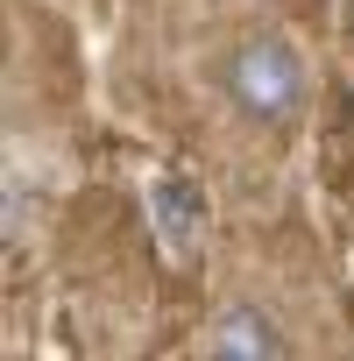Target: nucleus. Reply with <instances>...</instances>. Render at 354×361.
<instances>
[{"instance_id": "1", "label": "nucleus", "mask_w": 354, "mask_h": 361, "mask_svg": "<svg viewBox=\"0 0 354 361\" xmlns=\"http://www.w3.org/2000/svg\"><path fill=\"white\" fill-rule=\"evenodd\" d=\"M220 92H227V106H234L241 121H255V128H291V121L305 114V99H312L305 50H298L291 36H276V29L241 36L234 57H227V71H220Z\"/></svg>"}, {"instance_id": "2", "label": "nucleus", "mask_w": 354, "mask_h": 361, "mask_svg": "<svg viewBox=\"0 0 354 361\" xmlns=\"http://www.w3.org/2000/svg\"><path fill=\"white\" fill-rule=\"evenodd\" d=\"M149 220H156V248L170 262H199L206 248V192H199V177H156L149 185Z\"/></svg>"}, {"instance_id": "3", "label": "nucleus", "mask_w": 354, "mask_h": 361, "mask_svg": "<svg viewBox=\"0 0 354 361\" xmlns=\"http://www.w3.org/2000/svg\"><path fill=\"white\" fill-rule=\"evenodd\" d=\"M206 354H220V361H283L291 354V333H283V319L269 312V305H227V312H213V326H206Z\"/></svg>"}, {"instance_id": "4", "label": "nucleus", "mask_w": 354, "mask_h": 361, "mask_svg": "<svg viewBox=\"0 0 354 361\" xmlns=\"http://www.w3.org/2000/svg\"><path fill=\"white\" fill-rule=\"evenodd\" d=\"M340 29H347V43H354V0H347V15H340Z\"/></svg>"}]
</instances>
